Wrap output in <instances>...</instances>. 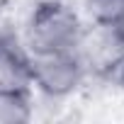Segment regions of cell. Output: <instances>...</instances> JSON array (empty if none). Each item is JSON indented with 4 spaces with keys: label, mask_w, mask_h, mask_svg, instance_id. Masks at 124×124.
Returning a JSON list of instances; mask_svg holds the SVG:
<instances>
[{
    "label": "cell",
    "mask_w": 124,
    "mask_h": 124,
    "mask_svg": "<svg viewBox=\"0 0 124 124\" xmlns=\"http://www.w3.org/2000/svg\"><path fill=\"white\" fill-rule=\"evenodd\" d=\"M32 119V88L0 90V124H24Z\"/></svg>",
    "instance_id": "cell-5"
},
{
    "label": "cell",
    "mask_w": 124,
    "mask_h": 124,
    "mask_svg": "<svg viewBox=\"0 0 124 124\" xmlns=\"http://www.w3.org/2000/svg\"><path fill=\"white\" fill-rule=\"evenodd\" d=\"M80 15L63 0H39L24 24V46L29 54L73 51L80 37Z\"/></svg>",
    "instance_id": "cell-1"
},
{
    "label": "cell",
    "mask_w": 124,
    "mask_h": 124,
    "mask_svg": "<svg viewBox=\"0 0 124 124\" xmlns=\"http://www.w3.org/2000/svg\"><path fill=\"white\" fill-rule=\"evenodd\" d=\"M117 27H119V32H122V37H124V20H122V22H119Z\"/></svg>",
    "instance_id": "cell-8"
},
{
    "label": "cell",
    "mask_w": 124,
    "mask_h": 124,
    "mask_svg": "<svg viewBox=\"0 0 124 124\" xmlns=\"http://www.w3.org/2000/svg\"><path fill=\"white\" fill-rule=\"evenodd\" d=\"M29 51L24 41L10 29H0V90L32 88L29 80Z\"/></svg>",
    "instance_id": "cell-4"
},
{
    "label": "cell",
    "mask_w": 124,
    "mask_h": 124,
    "mask_svg": "<svg viewBox=\"0 0 124 124\" xmlns=\"http://www.w3.org/2000/svg\"><path fill=\"white\" fill-rule=\"evenodd\" d=\"M85 10L95 22L119 24L124 20V0H85Z\"/></svg>",
    "instance_id": "cell-6"
},
{
    "label": "cell",
    "mask_w": 124,
    "mask_h": 124,
    "mask_svg": "<svg viewBox=\"0 0 124 124\" xmlns=\"http://www.w3.org/2000/svg\"><path fill=\"white\" fill-rule=\"evenodd\" d=\"M73 54L88 76L114 78L124 63V37L117 24L90 20V24H83Z\"/></svg>",
    "instance_id": "cell-2"
},
{
    "label": "cell",
    "mask_w": 124,
    "mask_h": 124,
    "mask_svg": "<svg viewBox=\"0 0 124 124\" xmlns=\"http://www.w3.org/2000/svg\"><path fill=\"white\" fill-rule=\"evenodd\" d=\"M114 78H119V83H122V85H124V63H122V68H119V71H117V76H114Z\"/></svg>",
    "instance_id": "cell-7"
},
{
    "label": "cell",
    "mask_w": 124,
    "mask_h": 124,
    "mask_svg": "<svg viewBox=\"0 0 124 124\" xmlns=\"http://www.w3.org/2000/svg\"><path fill=\"white\" fill-rule=\"evenodd\" d=\"M29 80L32 88L51 100L73 95L80 83L88 78L85 68L73 51L56 54H29Z\"/></svg>",
    "instance_id": "cell-3"
}]
</instances>
